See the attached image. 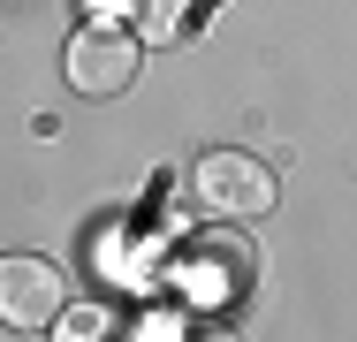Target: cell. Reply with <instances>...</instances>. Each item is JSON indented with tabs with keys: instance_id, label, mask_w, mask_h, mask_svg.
Returning <instances> with one entry per match:
<instances>
[{
	"instance_id": "5b68a950",
	"label": "cell",
	"mask_w": 357,
	"mask_h": 342,
	"mask_svg": "<svg viewBox=\"0 0 357 342\" xmlns=\"http://www.w3.org/2000/svg\"><path fill=\"white\" fill-rule=\"evenodd\" d=\"M137 15H144L152 38H175L183 31V0H137Z\"/></svg>"
},
{
	"instance_id": "277c9868",
	"label": "cell",
	"mask_w": 357,
	"mask_h": 342,
	"mask_svg": "<svg viewBox=\"0 0 357 342\" xmlns=\"http://www.w3.org/2000/svg\"><path fill=\"white\" fill-rule=\"evenodd\" d=\"M54 342H107V312L99 304H69L54 320Z\"/></svg>"
},
{
	"instance_id": "7a4b0ae2",
	"label": "cell",
	"mask_w": 357,
	"mask_h": 342,
	"mask_svg": "<svg viewBox=\"0 0 357 342\" xmlns=\"http://www.w3.org/2000/svg\"><path fill=\"white\" fill-rule=\"evenodd\" d=\"M190 191H198V205H206L213 221H259V213L274 205V175H266L251 152H206V160L190 168Z\"/></svg>"
},
{
	"instance_id": "6da1fadb",
	"label": "cell",
	"mask_w": 357,
	"mask_h": 342,
	"mask_svg": "<svg viewBox=\"0 0 357 342\" xmlns=\"http://www.w3.org/2000/svg\"><path fill=\"white\" fill-rule=\"evenodd\" d=\"M69 312V281L54 259H31V251H8L0 259V327L15 335H38Z\"/></svg>"
},
{
	"instance_id": "8992f818",
	"label": "cell",
	"mask_w": 357,
	"mask_h": 342,
	"mask_svg": "<svg viewBox=\"0 0 357 342\" xmlns=\"http://www.w3.org/2000/svg\"><path fill=\"white\" fill-rule=\"evenodd\" d=\"M84 8H91V23H114V15H130L137 0H84Z\"/></svg>"
},
{
	"instance_id": "3957f363",
	"label": "cell",
	"mask_w": 357,
	"mask_h": 342,
	"mask_svg": "<svg viewBox=\"0 0 357 342\" xmlns=\"http://www.w3.org/2000/svg\"><path fill=\"white\" fill-rule=\"evenodd\" d=\"M130 76H137V38L122 23H84L69 38V84L84 99H114L130 91Z\"/></svg>"
},
{
	"instance_id": "52a82bcc",
	"label": "cell",
	"mask_w": 357,
	"mask_h": 342,
	"mask_svg": "<svg viewBox=\"0 0 357 342\" xmlns=\"http://www.w3.org/2000/svg\"><path fill=\"white\" fill-rule=\"evenodd\" d=\"M198 342H236V335H220V327H213V335H198Z\"/></svg>"
}]
</instances>
